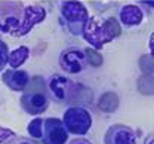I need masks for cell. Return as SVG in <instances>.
Instances as JSON below:
<instances>
[{"mask_svg": "<svg viewBox=\"0 0 154 144\" xmlns=\"http://www.w3.org/2000/svg\"><path fill=\"white\" fill-rule=\"evenodd\" d=\"M142 21V12L136 6H126L122 9V22L126 25H138Z\"/></svg>", "mask_w": 154, "mask_h": 144, "instance_id": "cell-10", "label": "cell"}, {"mask_svg": "<svg viewBox=\"0 0 154 144\" xmlns=\"http://www.w3.org/2000/svg\"><path fill=\"white\" fill-rule=\"evenodd\" d=\"M28 55H30V49L27 46H21L17 51H14L11 55H9V60L8 64L12 67V68H18L21 67L24 62L28 60Z\"/></svg>", "mask_w": 154, "mask_h": 144, "instance_id": "cell-12", "label": "cell"}, {"mask_svg": "<svg viewBox=\"0 0 154 144\" xmlns=\"http://www.w3.org/2000/svg\"><path fill=\"white\" fill-rule=\"evenodd\" d=\"M28 85H30V89L25 91V94L21 98L22 108L30 114H40V113L46 111L49 101H48L46 95L42 92V88L36 89L30 82H28Z\"/></svg>", "mask_w": 154, "mask_h": 144, "instance_id": "cell-4", "label": "cell"}, {"mask_svg": "<svg viewBox=\"0 0 154 144\" xmlns=\"http://www.w3.org/2000/svg\"><path fill=\"white\" fill-rule=\"evenodd\" d=\"M68 138L67 129L57 117H49L43 122V141L46 144H65Z\"/></svg>", "mask_w": 154, "mask_h": 144, "instance_id": "cell-5", "label": "cell"}, {"mask_svg": "<svg viewBox=\"0 0 154 144\" xmlns=\"http://www.w3.org/2000/svg\"><path fill=\"white\" fill-rule=\"evenodd\" d=\"M88 30H86V40L92 43L95 48H101L105 42H110L117 36H120L122 28L116 18H108L101 27L95 25L94 21L88 22Z\"/></svg>", "mask_w": 154, "mask_h": 144, "instance_id": "cell-1", "label": "cell"}, {"mask_svg": "<svg viewBox=\"0 0 154 144\" xmlns=\"http://www.w3.org/2000/svg\"><path fill=\"white\" fill-rule=\"evenodd\" d=\"M150 46H151V54H153V57H154V33H153V36H151V39H150Z\"/></svg>", "mask_w": 154, "mask_h": 144, "instance_id": "cell-21", "label": "cell"}, {"mask_svg": "<svg viewBox=\"0 0 154 144\" xmlns=\"http://www.w3.org/2000/svg\"><path fill=\"white\" fill-rule=\"evenodd\" d=\"M61 67L68 73H80L85 67V54L76 49L64 52L61 55Z\"/></svg>", "mask_w": 154, "mask_h": 144, "instance_id": "cell-8", "label": "cell"}, {"mask_svg": "<svg viewBox=\"0 0 154 144\" xmlns=\"http://www.w3.org/2000/svg\"><path fill=\"white\" fill-rule=\"evenodd\" d=\"M61 9H62L64 18L68 22V28L73 33H82L86 22V17H88L83 5L77 2H65L61 5Z\"/></svg>", "mask_w": 154, "mask_h": 144, "instance_id": "cell-3", "label": "cell"}, {"mask_svg": "<svg viewBox=\"0 0 154 144\" xmlns=\"http://www.w3.org/2000/svg\"><path fill=\"white\" fill-rule=\"evenodd\" d=\"M62 124L68 132L76 135H83L89 131L92 125V117L83 107H70L64 113Z\"/></svg>", "mask_w": 154, "mask_h": 144, "instance_id": "cell-2", "label": "cell"}, {"mask_svg": "<svg viewBox=\"0 0 154 144\" xmlns=\"http://www.w3.org/2000/svg\"><path fill=\"white\" fill-rule=\"evenodd\" d=\"M3 83L12 91H24L30 82V76L24 70H6L2 76Z\"/></svg>", "mask_w": 154, "mask_h": 144, "instance_id": "cell-7", "label": "cell"}, {"mask_svg": "<svg viewBox=\"0 0 154 144\" xmlns=\"http://www.w3.org/2000/svg\"><path fill=\"white\" fill-rule=\"evenodd\" d=\"M85 54L88 55V61H89L91 65H94V67H99V65L102 64V57H101L96 51H94V49H86V51H85Z\"/></svg>", "mask_w": 154, "mask_h": 144, "instance_id": "cell-16", "label": "cell"}, {"mask_svg": "<svg viewBox=\"0 0 154 144\" xmlns=\"http://www.w3.org/2000/svg\"><path fill=\"white\" fill-rule=\"evenodd\" d=\"M27 129H28V134H30V137H31L33 140L43 138V121H42L40 117L33 119V121L28 124Z\"/></svg>", "mask_w": 154, "mask_h": 144, "instance_id": "cell-13", "label": "cell"}, {"mask_svg": "<svg viewBox=\"0 0 154 144\" xmlns=\"http://www.w3.org/2000/svg\"><path fill=\"white\" fill-rule=\"evenodd\" d=\"M70 144H91V143L86 141V140H74V141H71Z\"/></svg>", "mask_w": 154, "mask_h": 144, "instance_id": "cell-20", "label": "cell"}, {"mask_svg": "<svg viewBox=\"0 0 154 144\" xmlns=\"http://www.w3.org/2000/svg\"><path fill=\"white\" fill-rule=\"evenodd\" d=\"M15 144H34V141H30V140H25V138H19V141H17Z\"/></svg>", "mask_w": 154, "mask_h": 144, "instance_id": "cell-19", "label": "cell"}, {"mask_svg": "<svg viewBox=\"0 0 154 144\" xmlns=\"http://www.w3.org/2000/svg\"><path fill=\"white\" fill-rule=\"evenodd\" d=\"M34 144H46V143H45V141H43V143H40L38 140H36V141H34Z\"/></svg>", "mask_w": 154, "mask_h": 144, "instance_id": "cell-22", "label": "cell"}, {"mask_svg": "<svg viewBox=\"0 0 154 144\" xmlns=\"http://www.w3.org/2000/svg\"><path fill=\"white\" fill-rule=\"evenodd\" d=\"M98 107L104 113H113L119 107V97L116 95L114 92H107V94H104L101 97V100L98 103Z\"/></svg>", "mask_w": 154, "mask_h": 144, "instance_id": "cell-11", "label": "cell"}, {"mask_svg": "<svg viewBox=\"0 0 154 144\" xmlns=\"http://www.w3.org/2000/svg\"><path fill=\"white\" fill-rule=\"evenodd\" d=\"M14 137H15V134L11 129H6V128H2L0 126V143H8Z\"/></svg>", "mask_w": 154, "mask_h": 144, "instance_id": "cell-18", "label": "cell"}, {"mask_svg": "<svg viewBox=\"0 0 154 144\" xmlns=\"http://www.w3.org/2000/svg\"><path fill=\"white\" fill-rule=\"evenodd\" d=\"M107 144H134V135L129 128H111L107 135Z\"/></svg>", "mask_w": 154, "mask_h": 144, "instance_id": "cell-9", "label": "cell"}, {"mask_svg": "<svg viewBox=\"0 0 154 144\" xmlns=\"http://www.w3.org/2000/svg\"><path fill=\"white\" fill-rule=\"evenodd\" d=\"M138 89H141L139 92H142L144 95H151L154 94V79L150 76H144L139 79L138 83Z\"/></svg>", "mask_w": 154, "mask_h": 144, "instance_id": "cell-14", "label": "cell"}, {"mask_svg": "<svg viewBox=\"0 0 154 144\" xmlns=\"http://www.w3.org/2000/svg\"><path fill=\"white\" fill-rule=\"evenodd\" d=\"M150 144H154V140H153V141H151V143H150Z\"/></svg>", "mask_w": 154, "mask_h": 144, "instance_id": "cell-23", "label": "cell"}, {"mask_svg": "<svg viewBox=\"0 0 154 144\" xmlns=\"http://www.w3.org/2000/svg\"><path fill=\"white\" fill-rule=\"evenodd\" d=\"M139 67L144 73H154V60L148 55H144V57H141Z\"/></svg>", "mask_w": 154, "mask_h": 144, "instance_id": "cell-15", "label": "cell"}, {"mask_svg": "<svg viewBox=\"0 0 154 144\" xmlns=\"http://www.w3.org/2000/svg\"><path fill=\"white\" fill-rule=\"evenodd\" d=\"M77 85L74 82L62 77V76H54L49 80V89L52 91V94L57 97L58 100H70L71 95H74L77 91Z\"/></svg>", "mask_w": 154, "mask_h": 144, "instance_id": "cell-6", "label": "cell"}, {"mask_svg": "<svg viewBox=\"0 0 154 144\" xmlns=\"http://www.w3.org/2000/svg\"><path fill=\"white\" fill-rule=\"evenodd\" d=\"M9 60V52H8V45L0 40V71L5 70L6 64Z\"/></svg>", "mask_w": 154, "mask_h": 144, "instance_id": "cell-17", "label": "cell"}]
</instances>
